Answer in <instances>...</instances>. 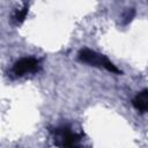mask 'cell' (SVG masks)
I'll use <instances>...</instances> for the list:
<instances>
[{
	"label": "cell",
	"mask_w": 148,
	"mask_h": 148,
	"mask_svg": "<svg viewBox=\"0 0 148 148\" xmlns=\"http://www.w3.org/2000/svg\"><path fill=\"white\" fill-rule=\"evenodd\" d=\"M134 15H135V10H134L133 8H128V9L124 13V15H123V24H127V23L133 18Z\"/></svg>",
	"instance_id": "6"
},
{
	"label": "cell",
	"mask_w": 148,
	"mask_h": 148,
	"mask_svg": "<svg viewBox=\"0 0 148 148\" xmlns=\"http://www.w3.org/2000/svg\"><path fill=\"white\" fill-rule=\"evenodd\" d=\"M77 58L81 62H84V64H88L90 66H95V67H99V68H104L106 69L108 72H111V73H114V74H120L121 72L106 58L104 57L103 54H99L92 50H89V49H82L79 54H77Z\"/></svg>",
	"instance_id": "1"
},
{
	"label": "cell",
	"mask_w": 148,
	"mask_h": 148,
	"mask_svg": "<svg viewBox=\"0 0 148 148\" xmlns=\"http://www.w3.org/2000/svg\"><path fill=\"white\" fill-rule=\"evenodd\" d=\"M39 69V61L36 58L32 57H25L21 58L20 60L15 61V64L12 67L10 73L14 76H23L28 73H35Z\"/></svg>",
	"instance_id": "3"
},
{
	"label": "cell",
	"mask_w": 148,
	"mask_h": 148,
	"mask_svg": "<svg viewBox=\"0 0 148 148\" xmlns=\"http://www.w3.org/2000/svg\"><path fill=\"white\" fill-rule=\"evenodd\" d=\"M81 136L72 132L68 127L62 126L54 131V143L60 147H75L77 146Z\"/></svg>",
	"instance_id": "2"
},
{
	"label": "cell",
	"mask_w": 148,
	"mask_h": 148,
	"mask_svg": "<svg viewBox=\"0 0 148 148\" xmlns=\"http://www.w3.org/2000/svg\"><path fill=\"white\" fill-rule=\"evenodd\" d=\"M133 106L140 112H148V90H142L132 99Z\"/></svg>",
	"instance_id": "4"
},
{
	"label": "cell",
	"mask_w": 148,
	"mask_h": 148,
	"mask_svg": "<svg viewBox=\"0 0 148 148\" xmlns=\"http://www.w3.org/2000/svg\"><path fill=\"white\" fill-rule=\"evenodd\" d=\"M27 13H28V7H24V8L21 9V10H16V12L14 13V15H13V21H14L15 23H21V22L25 18Z\"/></svg>",
	"instance_id": "5"
}]
</instances>
